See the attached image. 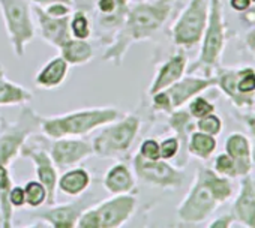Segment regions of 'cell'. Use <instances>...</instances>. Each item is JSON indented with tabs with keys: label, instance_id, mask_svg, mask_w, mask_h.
I'll list each match as a JSON object with an SVG mask.
<instances>
[{
	"label": "cell",
	"instance_id": "1",
	"mask_svg": "<svg viewBox=\"0 0 255 228\" xmlns=\"http://www.w3.org/2000/svg\"><path fill=\"white\" fill-rule=\"evenodd\" d=\"M176 2L177 0H143L131 3L122 26L113 36L111 42L107 44L102 60L120 66L126 53L134 44L150 39L164 27Z\"/></svg>",
	"mask_w": 255,
	"mask_h": 228
},
{
	"label": "cell",
	"instance_id": "2",
	"mask_svg": "<svg viewBox=\"0 0 255 228\" xmlns=\"http://www.w3.org/2000/svg\"><path fill=\"white\" fill-rule=\"evenodd\" d=\"M234 194L230 177L218 174L207 167H198L192 186L177 206V218L183 224L206 221L219 204L227 203Z\"/></svg>",
	"mask_w": 255,
	"mask_h": 228
},
{
	"label": "cell",
	"instance_id": "3",
	"mask_svg": "<svg viewBox=\"0 0 255 228\" xmlns=\"http://www.w3.org/2000/svg\"><path fill=\"white\" fill-rule=\"evenodd\" d=\"M122 116L116 107H92L69 111L60 116H41V134L50 140L56 138H81L93 131L114 122Z\"/></svg>",
	"mask_w": 255,
	"mask_h": 228
},
{
	"label": "cell",
	"instance_id": "4",
	"mask_svg": "<svg viewBox=\"0 0 255 228\" xmlns=\"http://www.w3.org/2000/svg\"><path fill=\"white\" fill-rule=\"evenodd\" d=\"M143 120L138 114H122L114 122L99 128L101 131L92 140L93 155L104 159L128 161L141 131Z\"/></svg>",
	"mask_w": 255,
	"mask_h": 228
},
{
	"label": "cell",
	"instance_id": "5",
	"mask_svg": "<svg viewBox=\"0 0 255 228\" xmlns=\"http://www.w3.org/2000/svg\"><path fill=\"white\" fill-rule=\"evenodd\" d=\"M227 41V23L224 18V6L221 0H209V18L201 38L200 56L188 72L203 71L206 77H210L212 69L219 65Z\"/></svg>",
	"mask_w": 255,
	"mask_h": 228
},
{
	"label": "cell",
	"instance_id": "6",
	"mask_svg": "<svg viewBox=\"0 0 255 228\" xmlns=\"http://www.w3.org/2000/svg\"><path fill=\"white\" fill-rule=\"evenodd\" d=\"M137 210V197L119 194L101 203H93L80 216L78 228H119L129 221Z\"/></svg>",
	"mask_w": 255,
	"mask_h": 228
},
{
	"label": "cell",
	"instance_id": "7",
	"mask_svg": "<svg viewBox=\"0 0 255 228\" xmlns=\"http://www.w3.org/2000/svg\"><path fill=\"white\" fill-rule=\"evenodd\" d=\"M0 12L12 51L21 59L38 30L30 0H0Z\"/></svg>",
	"mask_w": 255,
	"mask_h": 228
},
{
	"label": "cell",
	"instance_id": "8",
	"mask_svg": "<svg viewBox=\"0 0 255 228\" xmlns=\"http://www.w3.org/2000/svg\"><path fill=\"white\" fill-rule=\"evenodd\" d=\"M38 132H41V116L26 104L15 122L6 125L0 134V164L9 167L21 155L27 140Z\"/></svg>",
	"mask_w": 255,
	"mask_h": 228
},
{
	"label": "cell",
	"instance_id": "9",
	"mask_svg": "<svg viewBox=\"0 0 255 228\" xmlns=\"http://www.w3.org/2000/svg\"><path fill=\"white\" fill-rule=\"evenodd\" d=\"M216 86V78L212 77H182L170 87L152 95V110L156 113L170 114L171 111L182 108L192 98L203 93L204 90Z\"/></svg>",
	"mask_w": 255,
	"mask_h": 228
},
{
	"label": "cell",
	"instance_id": "10",
	"mask_svg": "<svg viewBox=\"0 0 255 228\" xmlns=\"http://www.w3.org/2000/svg\"><path fill=\"white\" fill-rule=\"evenodd\" d=\"M209 18V0H189L171 26L174 45L192 48L200 44Z\"/></svg>",
	"mask_w": 255,
	"mask_h": 228
},
{
	"label": "cell",
	"instance_id": "11",
	"mask_svg": "<svg viewBox=\"0 0 255 228\" xmlns=\"http://www.w3.org/2000/svg\"><path fill=\"white\" fill-rule=\"evenodd\" d=\"M134 174L143 183L150 188L161 189H179L183 185L185 174L182 168L170 164L165 159L149 161L141 158L138 153L132 158Z\"/></svg>",
	"mask_w": 255,
	"mask_h": 228
},
{
	"label": "cell",
	"instance_id": "12",
	"mask_svg": "<svg viewBox=\"0 0 255 228\" xmlns=\"http://www.w3.org/2000/svg\"><path fill=\"white\" fill-rule=\"evenodd\" d=\"M216 86L237 108H249L255 102V69H219Z\"/></svg>",
	"mask_w": 255,
	"mask_h": 228
},
{
	"label": "cell",
	"instance_id": "13",
	"mask_svg": "<svg viewBox=\"0 0 255 228\" xmlns=\"http://www.w3.org/2000/svg\"><path fill=\"white\" fill-rule=\"evenodd\" d=\"M35 140H27L24 147L21 149V155L29 158L35 167L36 179L45 186L48 192L47 204H54L57 198V180H59V170L56 168L47 147L42 144V137H35Z\"/></svg>",
	"mask_w": 255,
	"mask_h": 228
},
{
	"label": "cell",
	"instance_id": "14",
	"mask_svg": "<svg viewBox=\"0 0 255 228\" xmlns=\"http://www.w3.org/2000/svg\"><path fill=\"white\" fill-rule=\"evenodd\" d=\"M131 0H98L90 18L93 30H99V39L102 44H110L119 27L122 26L126 12L131 6Z\"/></svg>",
	"mask_w": 255,
	"mask_h": 228
},
{
	"label": "cell",
	"instance_id": "15",
	"mask_svg": "<svg viewBox=\"0 0 255 228\" xmlns=\"http://www.w3.org/2000/svg\"><path fill=\"white\" fill-rule=\"evenodd\" d=\"M47 150L59 171H65L68 168L77 167L93 155L92 143L86 141L83 137L81 138L66 137V138L50 140Z\"/></svg>",
	"mask_w": 255,
	"mask_h": 228
},
{
	"label": "cell",
	"instance_id": "16",
	"mask_svg": "<svg viewBox=\"0 0 255 228\" xmlns=\"http://www.w3.org/2000/svg\"><path fill=\"white\" fill-rule=\"evenodd\" d=\"M93 204V200L80 195L75 201L65 204H48V207L35 212L33 218L47 222L53 228H75L83 212Z\"/></svg>",
	"mask_w": 255,
	"mask_h": 228
},
{
	"label": "cell",
	"instance_id": "17",
	"mask_svg": "<svg viewBox=\"0 0 255 228\" xmlns=\"http://www.w3.org/2000/svg\"><path fill=\"white\" fill-rule=\"evenodd\" d=\"M33 15H35V21L38 23L36 29H39V35L47 44L59 50L68 39L72 38L69 29L71 15L63 18H56L48 15L44 8L36 5L33 6Z\"/></svg>",
	"mask_w": 255,
	"mask_h": 228
},
{
	"label": "cell",
	"instance_id": "18",
	"mask_svg": "<svg viewBox=\"0 0 255 228\" xmlns=\"http://www.w3.org/2000/svg\"><path fill=\"white\" fill-rule=\"evenodd\" d=\"M188 69V57L183 51L173 54L170 59H167L156 71L150 86H149V92L147 95L152 96L167 87H170L171 84H174L177 80H180L185 72Z\"/></svg>",
	"mask_w": 255,
	"mask_h": 228
},
{
	"label": "cell",
	"instance_id": "19",
	"mask_svg": "<svg viewBox=\"0 0 255 228\" xmlns=\"http://www.w3.org/2000/svg\"><path fill=\"white\" fill-rule=\"evenodd\" d=\"M102 185L104 189L111 195L131 194L135 189L137 177L126 161H116V164L107 170L102 179Z\"/></svg>",
	"mask_w": 255,
	"mask_h": 228
},
{
	"label": "cell",
	"instance_id": "20",
	"mask_svg": "<svg viewBox=\"0 0 255 228\" xmlns=\"http://www.w3.org/2000/svg\"><path fill=\"white\" fill-rule=\"evenodd\" d=\"M234 221L242 222L245 227L255 228V183L251 176H243L239 195L233 206Z\"/></svg>",
	"mask_w": 255,
	"mask_h": 228
},
{
	"label": "cell",
	"instance_id": "21",
	"mask_svg": "<svg viewBox=\"0 0 255 228\" xmlns=\"http://www.w3.org/2000/svg\"><path fill=\"white\" fill-rule=\"evenodd\" d=\"M225 153L236 164L237 177L248 176L252 170V146L249 138L242 132H233L225 141Z\"/></svg>",
	"mask_w": 255,
	"mask_h": 228
},
{
	"label": "cell",
	"instance_id": "22",
	"mask_svg": "<svg viewBox=\"0 0 255 228\" xmlns=\"http://www.w3.org/2000/svg\"><path fill=\"white\" fill-rule=\"evenodd\" d=\"M68 74L69 63L62 56L53 57L35 75V86L44 90H54L66 81Z\"/></svg>",
	"mask_w": 255,
	"mask_h": 228
},
{
	"label": "cell",
	"instance_id": "23",
	"mask_svg": "<svg viewBox=\"0 0 255 228\" xmlns=\"http://www.w3.org/2000/svg\"><path fill=\"white\" fill-rule=\"evenodd\" d=\"M92 185V174L84 167H72L63 171L57 180V191L68 197H80L87 192Z\"/></svg>",
	"mask_w": 255,
	"mask_h": 228
},
{
	"label": "cell",
	"instance_id": "24",
	"mask_svg": "<svg viewBox=\"0 0 255 228\" xmlns=\"http://www.w3.org/2000/svg\"><path fill=\"white\" fill-rule=\"evenodd\" d=\"M168 125L170 128L174 131V135L179 138L180 141V153L182 156L177 159L179 164L177 167H185L186 165V156H188V138L191 135V132L195 129V123L192 122V116L188 113V110L177 108L174 111L170 113V117H168ZM179 153V155H180Z\"/></svg>",
	"mask_w": 255,
	"mask_h": 228
},
{
	"label": "cell",
	"instance_id": "25",
	"mask_svg": "<svg viewBox=\"0 0 255 228\" xmlns=\"http://www.w3.org/2000/svg\"><path fill=\"white\" fill-rule=\"evenodd\" d=\"M60 56L69 63V66H83L89 63L95 56V48L89 39H68L60 48Z\"/></svg>",
	"mask_w": 255,
	"mask_h": 228
},
{
	"label": "cell",
	"instance_id": "26",
	"mask_svg": "<svg viewBox=\"0 0 255 228\" xmlns=\"http://www.w3.org/2000/svg\"><path fill=\"white\" fill-rule=\"evenodd\" d=\"M33 99V93L14 83L9 81L6 77L0 78V105L9 107V105H26Z\"/></svg>",
	"mask_w": 255,
	"mask_h": 228
},
{
	"label": "cell",
	"instance_id": "27",
	"mask_svg": "<svg viewBox=\"0 0 255 228\" xmlns=\"http://www.w3.org/2000/svg\"><path fill=\"white\" fill-rule=\"evenodd\" d=\"M14 186L9 167L0 174V213H2V227L0 228H12L14 227V207L9 201V192Z\"/></svg>",
	"mask_w": 255,
	"mask_h": 228
},
{
	"label": "cell",
	"instance_id": "28",
	"mask_svg": "<svg viewBox=\"0 0 255 228\" xmlns=\"http://www.w3.org/2000/svg\"><path fill=\"white\" fill-rule=\"evenodd\" d=\"M218 147V141L213 135L204 134L201 131H192L188 138V155H192L201 161L209 159Z\"/></svg>",
	"mask_w": 255,
	"mask_h": 228
},
{
	"label": "cell",
	"instance_id": "29",
	"mask_svg": "<svg viewBox=\"0 0 255 228\" xmlns=\"http://www.w3.org/2000/svg\"><path fill=\"white\" fill-rule=\"evenodd\" d=\"M69 29H71L72 38L90 39V36L93 33L92 18L84 11L74 9V12L71 14V18H69Z\"/></svg>",
	"mask_w": 255,
	"mask_h": 228
},
{
	"label": "cell",
	"instance_id": "30",
	"mask_svg": "<svg viewBox=\"0 0 255 228\" xmlns=\"http://www.w3.org/2000/svg\"><path fill=\"white\" fill-rule=\"evenodd\" d=\"M24 189V198H26V206L32 209H39L44 204H47L48 200V192L45 186L36 179V180H29L26 185H23Z\"/></svg>",
	"mask_w": 255,
	"mask_h": 228
},
{
	"label": "cell",
	"instance_id": "31",
	"mask_svg": "<svg viewBox=\"0 0 255 228\" xmlns=\"http://www.w3.org/2000/svg\"><path fill=\"white\" fill-rule=\"evenodd\" d=\"M215 105L200 95H197L188 102V113L192 116V119H201L207 116V114L215 113Z\"/></svg>",
	"mask_w": 255,
	"mask_h": 228
},
{
	"label": "cell",
	"instance_id": "32",
	"mask_svg": "<svg viewBox=\"0 0 255 228\" xmlns=\"http://www.w3.org/2000/svg\"><path fill=\"white\" fill-rule=\"evenodd\" d=\"M195 129L197 131H201L204 134H209V135L216 137L222 131V120L216 116L215 113H212V114H207V116H204L201 119H197Z\"/></svg>",
	"mask_w": 255,
	"mask_h": 228
},
{
	"label": "cell",
	"instance_id": "33",
	"mask_svg": "<svg viewBox=\"0 0 255 228\" xmlns=\"http://www.w3.org/2000/svg\"><path fill=\"white\" fill-rule=\"evenodd\" d=\"M213 170L221 174V176H225V177H237V170H236V164L234 161L230 158L228 153H221L216 156L215 162H213Z\"/></svg>",
	"mask_w": 255,
	"mask_h": 228
},
{
	"label": "cell",
	"instance_id": "34",
	"mask_svg": "<svg viewBox=\"0 0 255 228\" xmlns=\"http://www.w3.org/2000/svg\"><path fill=\"white\" fill-rule=\"evenodd\" d=\"M159 152H161V159L171 161L176 159L180 153V141L176 135L167 137L159 143Z\"/></svg>",
	"mask_w": 255,
	"mask_h": 228
},
{
	"label": "cell",
	"instance_id": "35",
	"mask_svg": "<svg viewBox=\"0 0 255 228\" xmlns=\"http://www.w3.org/2000/svg\"><path fill=\"white\" fill-rule=\"evenodd\" d=\"M141 158L149 159V161H156L161 159V152H159V141L155 138H147L144 141H141L138 152H137Z\"/></svg>",
	"mask_w": 255,
	"mask_h": 228
},
{
	"label": "cell",
	"instance_id": "36",
	"mask_svg": "<svg viewBox=\"0 0 255 228\" xmlns=\"http://www.w3.org/2000/svg\"><path fill=\"white\" fill-rule=\"evenodd\" d=\"M45 12L51 17L56 18H63V17H69L72 14V6L66 5V3H51L48 6L44 8Z\"/></svg>",
	"mask_w": 255,
	"mask_h": 228
},
{
	"label": "cell",
	"instance_id": "37",
	"mask_svg": "<svg viewBox=\"0 0 255 228\" xmlns=\"http://www.w3.org/2000/svg\"><path fill=\"white\" fill-rule=\"evenodd\" d=\"M9 201L12 204L14 209H20L23 206H26V198H24V189L23 186H12L11 192H9Z\"/></svg>",
	"mask_w": 255,
	"mask_h": 228
},
{
	"label": "cell",
	"instance_id": "38",
	"mask_svg": "<svg viewBox=\"0 0 255 228\" xmlns=\"http://www.w3.org/2000/svg\"><path fill=\"white\" fill-rule=\"evenodd\" d=\"M96 2H98V0H72V8L78 9V11H84L90 17Z\"/></svg>",
	"mask_w": 255,
	"mask_h": 228
},
{
	"label": "cell",
	"instance_id": "39",
	"mask_svg": "<svg viewBox=\"0 0 255 228\" xmlns=\"http://www.w3.org/2000/svg\"><path fill=\"white\" fill-rule=\"evenodd\" d=\"M234 222V216L233 215H225V216H221L218 219H215L213 222L209 224L210 228H228L231 227Z\"/></svg>",
	"mask_w": 255,
	"mask_h": 228
},
{
	"label": "cell",
	"instance_id": "40",
	"mask_svg": "<svg viewBox=\"0 0 255 228\" xmlns=\"http://www.w3.org/2000/svg\"><path fill=\"white\" fill-rule=\"evenodd\" d=\"M251 5V0H230V6L236 12H246Z\"/></svg>",
	"mask_w": 255,
	"mask_h": 228
},
{
	"label": "cell",
	"instance_id": "41",
	"mask_svg": "<svg viewBox=\"0 0 255 228\" xmlns=\"http://www.w3.org/2000/svg\"><path fill=\"white\" fill-rule=\"evenodd\" d=\"M30 3L36 5V6H41V8H45L51 3H66V5H71L72 6V0H30Z\"/></svg>",
	"mask_w": 255,
	"mask_h": 228
},
{
	"label": "cell",
	"instance_id": "42",
	"mask_svg": "<svg viewBox=\"0 0 255 228\" xmlns=\"http://www.w3.org/2000/svg\"><path fill=\"white\" fill-rule=\"evenodd\" d=\"M242 119H243V122L246 123V126H248V129H249L251 135H252V137H255V113L248 114V116H243Z\"/></svg>",
	"mask_w": 255,
	"mask_h": 228
},
{
	"label": "cell",
	"instance_id": "43",
	"mask_svg": "<svg viewBox=\"0 0 255 228\" xmlns=\"http://www.w3.org/2000/svg\"><path fill=\"white\" fill-rule=\"evenodd\" d=\"M5 77V68L3 65H0V78H3Z\"/></svg>",
	"mask_w": 255,
	"mask_h": 228
},
{
	"label": "cell",
	"instance_id": "44",
	"mask_svg": "<svg viewBox=\"0 0 255 228\" xmlns=\"http://www.w3.org/2000/svg\"><path fill=\"white\" fill-rule=\"evenodd\" d=\"M5 168H8V167H5V165H2V164H0V174H2V173L5 171Z\"/></svg>",
	"mask_w": 255,
	"mask_h": 228
},
{
	"label": "cell",
	"instance_id": "45",
	"mask_svg": "<svg viewBox=\"0 0 255 228\" xmlns=\"http://www.w3.org/2000/svg\"><path fill=\"white\" fill-rule=\"evenodd\" d=\"M251 3H255V0H251Z\"/></svg>",
	"mask_w": 255,
	"mask_h": 228
}]
</instances>
